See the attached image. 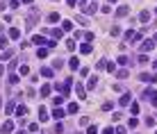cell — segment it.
<instances>
[{
  "mask_svg": "<svg viewBox=\"0 0 157 134\" xmlns=\"http://www.w3.org/2000/svg\"><path fill=\"white\" fill-rule=\"evenodd\" d=\"M80 75H82V77H89V68H80Z\"/></svg>",
  "mask_w": 157,
  "mask_h": 134,
  "instance_id": "cell-44",
  "label": "cell"
},
{
  "mask_svg": "<svg viewBox=\"0 0 157 134\" xmlns=\"http://www.w3.org/2000/svg\"><path fill=\"white\" fill-rule=\"evenodd\" d=\"M50 34H52V39H61V36H64V30L55 27V30H50Z\"/></svg>",
  "mask_w": 157,
  "mask_h": 134,
  "instance_id": "cell-16",
  "label": "cell"
},
{
  "mask_svg": "<svg viewBox=\"0 0 157 134\" xmlns=\"http://www.w3.org/2000/svg\"><path fill=\"white\" fill-rule=\"evenodd\" d=\"M87 86H89V89H96V86H98V77H96V75H91V77L87 80Z\"/></svg>",
  "mask_w": 157,
  "mask_h": 134,
  "instance_id": "cell-14",
  "label": "cell"
},
{
  "mask_svg": "<svg viewBox=\"0 0 157 134\" xmlns=\"http://www.w3.org/2000/svg\"><path fill=\"white\" fill-rule=\"evenodd\" d=\"M146 61H148V55H139V64H141V66H143Z\"/></svg>",
  "mask_w": 157,
  "mask_h": 134,
  "instance_id": "cell-37",
  "label": "cell"
},
{
  "mask_svg": "<svg viewBox=\"0 0 157 134\" xmlns=\"http://www.w3.org/2000/svg\"><path fill=\"white\" fill-rule=\"evenodd\" d=\"M48 118H50V116H48V109H46V107H39V120H41V123H46Z\"/></svg>",
  "mask_w": 157,
  "mask_h": 134,
  "instance_id": "cell-7",
  "label": "cell"
},
{
  "mask_svg": "<svg viewBox=\"0 0 157 134\" xmlns=\"http://www.w3.org/2000/svg\"><path fill=\"white\" fill-rule=\"evenodd\" d=\"M105 71H107V73H114V64L107 61V59H105Z\"/></svg>",
  "mask_w": 157,
  "mask_h": 134,
  "instance_id": "cell-27",
  "label": "cell"
},
{
  "mask_svg": "<svg viewBox=\"0 0 157 134\" xmlns=\"http://www.w3.org/2000/svg\"><path fill=\"white\" fill-rule=\"evenodd\" d=\"M52 73H55V71H52V68H48V66L41 71V75H44V77H52Z\"/></svg>",
  "mask_w": 157,
  "mask_h": 134,
  "instance_id": "cell-26",
  "label": "cell"
},
{
  "mask_svg": "<svg viewBox=\"0 0 157 134\" xmlns=\"http://www.w3.org/2000/svg\"><path fill=\"white\" fill-rule=\"evenodd\" d=\"M98 130H96V125H89V130H87V134H96Z\"/></svg>",
  "mask_w": 157,
  "mask_h": 134,
  "instance_id": "cell-47",
  "label": "cell"
},
{
  "mask_svg": "<svg viewBox=\"0 0 157 134\" xmlns=\"http://www.w3.org/2000/svg\"><path fill=\"white\" fill-rule=\"evenodd\" d=\"M128 125H130V127H137V125H139V120H137V118H130V120H128Z\"/></svg>",
  "mask_w": 157,
  "mask_h": 134,
  "instance_id": "cell-36",
  "label": "cell"
},
{
  "mask_svg": "<svg viewBox=\"0 0 157 134\" xmlns=\"http://www.w3.org/2000/svg\"><path fill=\"white\" fill-rule=\"evenodd\" d=\"M30 43H34V46H41V43H46L48 48H52V46H55L52 41H46L44 36H41V34H34V36H32V41H30Z\"/></svg>",
  "mask_w": 157,
  "mask_h": 134,
  "instance_id": "cell-3",
  "label": "cell"
},
{
  "mask_svg": "<svg viewBox=\"0 0 157 134\" xmlns=\"http://www.w3.org/2000/svg\"><path fill=\"white\" fill-rule=\"evenodd\" d=\"M116 77H118V80H125V77H128V68H123V71H118V73H116Z\"/></svg>",
  "mask_w": 157,
  "mask_h": 134,
  "instance_id": "cell-28",
  "label": "cell"
},
{
  "mask_svg": "<svg viewBox=\"0 0 157 134\" xmlns=\"http://www.w3.org/2000/svg\"><path fill=\"white\" fill-rule=\"evenodd\" d=\"M71 86H73V82H71V80H66V82H59V84H57V89H59L64 96H69V93H71Z\"/></svg>",
  "mask_w": 157,
  "mask_h": 134,
  "instance_id": "cell-4",
  "label": "cell"
},
{
  "mask_svg": "<svg viewBox=\"0 0 157 134\" xmlns=\"http://www.w3.org/2000/svg\"><path fill=\"white\" fill-rule=\"evenodd\" d=\"M91 50H93V48H91V43H82V46H80V52H82V55H89V52H91Z\"/></svg>",
  "mask_w": 157,
  "mask_h": 134,
  "instance_id": "cell-12",
  "label": "cell"
},
{
  "mask_svg": "<svg viewBox=\"0 0 157 134\" xmlns=\"http://www.w3.org/2000/svg\"><path fill=\"white\" fill-rule=\"evenodd\" d=\"M143 98H146L153 107H157V91L155 89H146V91H143Z\"/></svg>",
  "mask_w": 157,
  "mask_h": 134,
  "instance_id": "cell-1",
  "label": "cell"
},
{
  "mask_svg": "<svg viewBox=\"0 0 157 134\" xmlns=\"http://www.w3.org/2000/svg\"><path fill=\"white\" fill-rule=\"evenodd\" d=\"M69 66H71V71H78V68H80V59H78V57H71Z\"/></svg>",
  "mask_w": 157,
  "mask_h": 134,
  "instance_id": "cell-13",
  "label": "cell"
},
{
  "mask_svg": "<svg viewBox=\"0 0 157 134\" xmlns=\"http://www.w3.org/2000/svg\"><path fill=\"white\" fill-rule=\"evenodd\" d=\"M61 30H66V32L73 30V21H61Z\"/></svg>",
  "mask_w": 157,
  "mask_h": 134,
  "instance_id": "cell-22",
  "label": "cell"
},
{
  "mask_svg": "<svg viewBox=\"0 0 157 134\" xmlns=\"http://www.w3.org/2000/svg\"><path fill=\"white\" fill-rule=\"evenodd\" d=\"M118 34H121V27L114 25V27H112V36H118Z\"/></svg>",
  "mask_w": 157,
  "mask_h": 134,
  "instance_id": "cell-34",
  "label": "cell"
},
{
  "mask_svg": "<svg viewBox=\"0 0 157 134\" xmlns=\"http://www.w3.org/2000/svg\"><path fill=\"white\" fill-rule=\"evenodd\" d=\"M66 46H69V50H75V41H73V39H69V41H66Z\"/></svg>",
  "mask_w": 157,
  "mask_h": 134,
  "instance_id": "cell-40",
  "label": "cell"
},
{
  "mask_svg": "<svg viewBox=\"0 0 157 134\" xmlns=\"http://www.w3.org/2000/svg\"><path fill=\"white\" fill-rule=\"evenodd\" d=\"M155 134H157V132H155Z\"/></svg>",
  "mask_w": 157,
  "mask_h": 134,
  "instance_id": "cell-60",
  "label": "cell"
},
{
  "mask_svg": "<svg viewBox=\"0 0 157 134\" xmlns=\"http://www.w3.org/2000/svg\"><path fill=\"white\" fill-rule=\"evenodd\" d=\"M118 64H121V66L130 64V57H128V55H121V57H118Z\"/></svg>",
  "mask_w": 157,
  "mask_h": 134,
  "instance_id": "cell-24",
  "label": "cell"
},
{
  "mask_svg": "<svg viewBox=\"0 0 157 134\" xmlns=\"http://www.w3.org/2000/svg\"><path fill=\"white\" fill-rule=\"evenodd\" d=\"M7 36H0V48H7Z\"/></svg>",
  "mask_w": 157,
  "mask_h": 134,
  "instance_id": "cell-35",
  "label": "cell"
},
{
  "mask_svg": "<svg viewBox=\"0 0 157 134\" xmlns=\"http://www.w3.org/2000/svg\"><path fill=\"white\" fill-rule=\"evenodd\" d=\"M103 109H105V111H112V109H114V105H112V102H109V100H107V102H105V105H103Z\"/></svg>",
  "mask_w": 157,
  "mask_h": 134,
  "instance_id": "cell-33",
  "label": "cell"
},
{
  "mask_svg": "<svg viewBox=\"0 0 157 134\" xmlns=\"http://www.w3.org/2000/svg\"><path fill=\"white\" fill-rule=\"evenodd\" d=\"M36 57H39V59H46V57H48V48H39V50H36Z\"/></svg>",
  "mask_w": 157,
  "mask_h": 134,
  "instance_id": "cell-21",
  "label": "cell"
},
{
  "mask_svg": "<svg viewBox=\"0 0 157 134\" xmlns=\"http://www.w3.org/2000/svg\"><path fill=\"white\" fill-rule=\"evenodd\" d=\"M9 36H11V39H21V30H16V27H11V30H9Z\"/></svg>",
  "mask_w": 157,
  "mask_h": 134,
  "instance_id": "cell-19",
  "label": "cell"
},
{
  "mask_svg": "<svg viewBox=\"0 0 157 134\" xmlns=\"http://www.w3.org/2000/svg\"><path fill=\"white\" fill-rule=\"evenodd\" d=\"M80 2H87V0H80Z\"/></svg>",
  "mask_w": 157,
  "mask_h": 134,
  "instance_id": "cell-57",
  "label": "cell"
},
{
  "mask_svg": "<svg viewBox=\"0 0 157 134\" xmlns=\"http://www.w3.org/2000/svg\"><path fill=\"white\" fill-rule=\"evenodd\" d=\"M0 132H14V123H11V120H5L2 127H0Z\"/></svg>",
  "mask_w": 157,
  "mask_h": 134,
  "instance_id": "cell-8",
  "label": "cell"
},
{
  "mask_svg": "<svg viewBox=\"0 0 157 134\" xmlns=\"http://www.w3.org/2000/svg\"><path fill=\"white\" fill-rule=\"evenodd\" d=\"M128 14H130V7H118V9H116V16H118V18L128 16Z\"/></svg>",
  "mask_w": 157,
  "mask_h": 134,
  "instance_id": "cell-11",
  "label": "cell"
},
{
  "mask_svg": "<svg viewBox=\"0 0 157 134\" xmlns=\"http://www.w3.org/2000/svg\"><path fill=\"white\" fill-rule=\"evenodd\" d=\"M103 134H116V132H114L112 127H105V130H103Z\"/></svg>",
  "mask_w": 157,
  "mask_h": 134,
  "instance_id": "cell-48",
  "label": "cell"
},
{
  "mask_svg": "<svg viewBox=\"0 0 157 134\" xmlns=\"http://www.w3.org/2000/svg\"><path fill=\"white\" fill-rule=\"evenodd\" d=\"M11 55H14V50H5V52H2V59H9Z\"/></svg>",
  "mask_w": 157,
  "mask_h": 134,
  "instance_id": "cell-42",
  "label": "cell"
},
{
  "mask_svg": "<svg viewBox=\"0 0 157 134\" xmlns=\"http://www.w3.org/2000/svg\"><path fill=\"white\" fill-rule=\"evenodd\" d=\"M48 23H59V14H57V11L48 14Z\"/></svg>",
  "mask_w": 157,
  "mask_h": 134,
  "instance_id": "cell-18",
  "label": "cell"
},
{
  "mask_svg": "<svg viewBox=\"0 0 157 134\" xmlns=\"http://www.w3.org/2000/svg\"><path fill=\"white\" fill-rule=\"evenodd\" d=\"M153 48H155V41H153V39H146V41H143V43H141V46H139L141 55H146V52H150V50H153Z\"/></svg>",
  "mask_w": 157,
  "mask_h": 134,
  "instance_id": "cell-2",
  "label": "cell"
},
{
  "mask_svg": "<svg viewBox=\"0 0 157 134\" xmlns=\"http://www.w3.org/2000/svg\"><path fill=\"white\" fill-rule=\"evenodd\" d=\"M155 71H157V61H155Z\"/></svg>",
  "mask_w": 157,
  "mask_h": 134,
  "instance_id": "cell-56",
  "label": "cell"
},
{
  "mask_svg": "<svg viewBox=\"0 0 157 134\" xmlns=\"http://www.w3.org/2000/svg\"><path fill=\"white\" fill-rule=\"evenodd\" d=\"M50 91H52L50 84H44V86H41V96H44V98H48V96H50Z\"/></svg>",
  "mask_w": 157,
  "mask_h": 134,
  "instance_id": "cell-17",
  "label": "cell"
},
{
  "mask_svg": "<svg viewBox=\"0 0 157 134\" xmlns=\"http://www.w3.org/2000/svg\"><path fill=\"white\" fill-rule=\"evenodd\" d=\"M14 107H16V100H9V105H7V114H11V111H14Z\"/></svg>",
  "mask_w": 157,
  "mask_h": 134,
  "instance_id": "cell-31",
  "label": "cell"
},
{
  "mask_svg": "<svg viewBox=\"0 0 157 134\" xmlns=\"http://www.w3.org/2000/svg\"><path fill=\"white\" fill-rule=\"evenodd\" d=\"M130 111L137 116V114H139V105H137V102H132V105H130Z\"/></svg>",
  "mask_w": 157,
  "mask_h": 134,
  "instance_id": "cell-30",
  "label": "cell"
},
{
  "mask_svg": "<svg viewBox=\"0 0 157 134\" xmlns=\"http://www.w3.org/2000/svg\"><path fill=\"white\" fill-rule=\"evenodd\" d=\"M2 30H5V27H2V25H0V34H2Z\"/></svg>",
  "mask_w": 157,
  "mask_h": 134,
  "instance_id": "cell-53",
  "label": "cell"
},
{
  "mask_svg": "<svg viewBox=\"0 0 157 134\" xmlns=\"http://www.w3.org/2000/svg\"><path fill=\"white\" fill-rule=\"evenodd\" d=\"M139 21H141V23H148V21H150V11H146V9H143V11L139 14Z\"/></svg>",
  "mask_w": 157,
  "mask_h": 134,
  "instance_id": "cell-15",
  "label": "cell"
},
{
  "mask_svg": "<svg viewBox=\"0 0 157 134\" xmlns=\"http://www.w3.org/2000/svg\"><path fill=\"white\" fill-rule=\"evenodd\" d=\"M16 134H25V132H23V130H21V132H16Z\"/></svg>",
  "mask_w": 157,
  "mask_h": 134,
  "instance_id": "cell-54",
  "label": "cell"
},
{
  "mask_svg": "<svg viewBox=\"0 0 157 134\" xmlns=\"http://www.w3.org/2000/svg\"><path fill=\"white\" fill-rule=\"evenodd\" d=\"M0 102H2V100H0Z\"/></svg>",
  "mask_w": 157,
  "mask_h": 134,
  "instance_id": "cell-58",
  "label": "cell"
},
{
  "mask_svg": "<svg viewBox=\"0 0 157 134\" xmlns=\"http://www.w3.org/2000/svg\"><path fill=\"white\" fill-rule=\"evenodd\" d=\"M55 132H57V134L64 132V125H61V123H57V125H55Z\"/></svg>",
  "mask_w": 157,
  "mask_h": 134,
  "instance_id": "cell-45",
  "label": "cell"
},
{
  "mask_svg": "<svg viewBox=\"0 0 157 134\" xmlns=\"http://www.w3.org/2000/svg\"><path fill=\"white\" fill-rule=\"evenodd\" d=\"M96 9H98L96 2H91V5H84V14H96Z\"/></svg>",
  "mask_w": 157,
  "mask_h": 134,
  "instance_id": "cell-10",
  "label": "cell"
},
{
  "mask_svg": "<svg viewBox=\"0 0 157 134\" xmlns=\"http://www.w3.org/2000/svg\"><path fill=\"white\" fill-rule=\"evenodd\" d=\"M75 21H78V23H82V25H87V18H84V16H75Z\"/></svg>",
  "mask_w": 157,
  "mask_h": 134,
  "instance_id": "cell-43",
  "label": "cell"
},
{
  "mask_svg": "<svg viewBox=\"0 0 157 134\" xmlns=\"http://www.w3.org/2000/svg\"><path fill=\"white\" fill-rule=\"evenodd\" d=\"M52 118H55V120H61V118H64V111H61V109H52Z\"/></svg>",
  "mask_w": 157,
  "mask_h": 134,
  "instance_id": "cell-20",
  "label": "cell"
},
{
  "mask_svg": "<svg viewBox=\"0 0 157 134\" xmlns=\"http://www.w3.org/2000/svg\"><path fill=\"white\" fill-rule=\"evenodd\" d=\"M23 2H32V0H23Z\"/></svg>",
  "mask_w": 157,
  "mask_h": 134,
  "instance_id": "cell-55",
  "label": "cell"
},
{
  "mask_svg": "<svg viewBox=\"0 0 157 134\" xmlns=\"http://www.w3.org/2000/svg\"><path fill=\"white\" fill-rule=\"evenodd\" d=\"M130 102H132V96H130L128 91H125V93L121 96V100H118V105H121V107H125V105H130Z\"/></svg>",
  "mask_w": 157,
  "mask_h": 134,
  "instance_id": "cell-6",
  "label": "cell"
},
{
  "mask_svg": "<svg viewBox=\"0 0 157 134\" xmlns=\"http://www.w3.org/2000/svg\"><path fill=\"white\" fill-rule=\"evenodd\" d=\"M30 132L36 134V132H39V125H36V123H30Z\"/></svg>",
  "mask_w": 157,
  "mask_h": 134,
  "instance_id": "cell-41",
  "label": "cell"
},
{
  "mask_svg": "<svg viewBox=\"0 0 157 134\" xmlns=\"http://www.w3.org/2000/svg\"><path fill=\"white\" fill-rule=\"evenodd\" d=\"M7 82H9V84H16V82H18V75H16V73H9Z\"/></svg>",
  "mask_w": 157,
  "mask_h": 134,
  "instance_id": "cell-25",
  "label": "cell"
},
{
  "mask_svg": "<svg viewBox=\"0 0 157 134\" xmlns=\"http://www.w3.org/2000/svg\"><path fill=\"white\" fill-rule=\"evenodd\" d=\"M107 2H118V0H107Z\"/></svg>",
  "mask_w": 157,
  "mask_h": 134,
  "instance_id": "cell-52",
  "label": "cell"
},
{
  "mask_svg": "<svg viewBox=\"0 0 157 134\" xmlns=\"http://www.w3.org/2000/svg\"><path fill=\"white\" fill-rule=\"evenodd\" d=\"M2 73H5V66H2V64H0V75H2Z\"/></svg>",
  "mask_w": 157,
  "mask_h": 134,
  "instance_id": "cell-50",
  "label": "cell"
},
{
  "mask_svg": "<svg viewBox=\"0 0 157 134\" xmlns=\"http://www.w3.org/2000/svg\"><path fill=\"white\" fill-rule=\"evenodd\" d=\"M146 125H148V127H153V125H155V118H153V116H148V118H146Z\"/></svg>",
  "mask_w": 157,
  "mask_h": 134,
  "instance_id": "cell-39",
  "label": "cell"
},
{
  "mask_svg": "<svg viewBox=\"0 0 157 134\" xmlns=\"http://www.w3.org/2000/svg\"><path fill=\"white\" fill-rule=\"evenodd\" d=\"M69 114H78V105L75 102H69Z\"/></svg>",
  "mask_w": 157,
  "mask_h": 134,
  "instance_id": "cell-29",
  "label": "cell"
},
{
  "mask_svg": "<svg viewBox=\"0 0 157 134\" xmlns=\"http://www.w3.org/2000/svg\"><path fill=\"white\" fill-rule=\"evenodd\" d=\"M27 73H30V66H25V64H23V66H21V75H27Z\"/></svg>",
  "mask_w": 157,
  "mask_h": 134,
  "instance_id": "cell-38",
  "label": "cell"
},
{
  "mask_svg": "<svg viewBox=\"0 0 157 134\" xmlns=\"http://www.w3.org/2000/svg\"><path fill=\"white\" fill-rule=\"evenodd\" d=\"M153 41H155V43H157V34H155V36H153Z\"/></svg>",
  "mask_w": 157,
  "mask_h": 134,
  "instance_id": "cell-51",
  "label": "cell"
},
{
  "mask_svg": "<svg viewBox=\"0 0 157 134\" xmlns=\"http://www.w3.org/2000/svg\"><path fill=\"white\" fill-rule=\"evenodd\" d=\"M75 93H78V98H82V100L87 98V91H84V86H82V84H75Z\"/></svg>",
  "mask_w": 157,
  "mask_h": 134,
  "instance_id": "cell-9",
  "label": "cell"
},
{
  "mask_svg": "<svg viewBox=\"0 0 157 134\" xmlns=\"http://www.w3.org/2000/svg\"><path fill=\"white\" fill-rule=\"evenodd\" d=\"M64 98H66V96H57V98H52V102H55V105H61V102H64Z\"/></svg>",
  "mask_w": 157,
  "mask_h": 134,
  "instance_id": "cell-32",
  "label": "cell"
},
{
  "mask_svg": "<svg viewBox=\"0 0 157 134\" xmlns=\"http://www.w3.org/2000/svg\"><path fill=\"white\" fill-rule=\"evenodd\" d=\"M39 18H41L39 11H30V14H27V25H30V27L36 25V23H39Z\"/></svg>",
  "mask_w": 157,
  "mask_h": 134,
  "instance_id": "cell-5",
  "label": "cell"
},
{
  "mask_svg": "<svg viewBox=\"0 0 157 134\" xmlns=\"http://www.w3.org/2000/svg\"><path fill=\"white\" fill-rule=\"evenodd\" d=\"M114 132H116V134H125V127H123V125H118L116 130H114Z\"/></svg>",
  "mask_w": 157,
  "mask_h": 134,
  "instance_id": "cell-46",
  "label": "cell"
},
{
  "mask_svg": "<svg viewBox=\"0 0 157 134\" xmlns=\"http://www.w3.org/2000/svg\"><path fill=\"white\" fill-rule=\"evenodd\" d=\"M155 11H157V9H155Z\"/></svg>",
  "mask_w": 157,
  "mask_h": 134,
  "instance_id": "cell-59",
  "label": "cell"
},
{
  "mask_svg": "<svg viewBox=\"0 0 157 134\" xmlns=\"http://www.w3.org/2000/svg\"><path fill=\"white\" fill-rule=\"evenodd\" d=\"M69 2V7H75V0H66Z\"/></svg>",
  "mask_w": 157,
  "mask_h": 134,
  "instance_id": "cell-49",
  "label": "cell"
},
{
  "mask_svg": "<svg viewBox=\"0 0 157 134\" xmlns=\"http://www.w3.org/2000/svg\"><path fill=\"white\" fill-rule=\"evenodd\" d=\"M25 114H27V107L18 105V107H16V116H25Z\"/></svg>",
  "mask_w": 157,
  "mask_h": 134,
  "instance_id": "cell-23",
  "label": "cell"
}]
</instances>
